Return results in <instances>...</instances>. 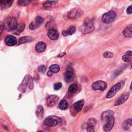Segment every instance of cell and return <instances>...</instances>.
<instances>
[{"mask_svg": "<svg viewBox=\"0 0 132 132\" xmlns=\"http://www.w3.org/2000/svg\"><path fill=\"white\" fill-rule=\"evenodd\" d=\"M62 34L64 36H67L69 35L67 30H63V31H62Z\"/></svg>", "mask_w": 132, "mask_h": 132, "instance_id": "74e56055", "label": "cell"}, {"mask_svg": "<svg viewBox=\"0 0 132 132\" xmlns=\"http://www.w3.org/2000/svg\"><path fill=\"white\" fill-rule=\"evenodd\" d=\"M81 15V11L79 10L74 8L68 13V16L70 19H75Z\"/></svg>", "mask_w": 132, "mask_h": 132, "instance_id": "9a60e30c", "label": "cell"}, {"mask_svg": "<svg viewBox=\"0 0 132 132\" xmlns=\"http://www.w3.org/2000/svg\"><path fill=\"white\" fill-rule=\"evenodd\" d=\"M91 87L94 90L104 91L107 88L106 83L102 80H98L94 82L91 86Z\"/></svg>", "mask_w": 132, "mask_h": 132, "instance_id": "8992f818", "label": "cell"}, {"mask_svg": "<svg viewBox=\"0 0 132 132\" xmlns=\"http://www.w3.org/2000/svg\"><path fill=\"white\" fill-rule=\"evenodd\" d=\"M132 125L131 123V119H126L125 121H124L122 124V127L123 129L124 130H128L130 127H131Z\"/></svg>", "mask_w": 132, "mask_h": 132, "instance_id": "484cf974", "label": "cell"}, {"mask_svg": "<svg viewBox=\"0 0 132 132\" xmlns=\"http://www.w3.org/2000/svg\"><path fill=\"white\" fill-rule=\"evenodd\" d=\"M58 2V1H47L45 2L43 4V6L44 7L47 8V7H51L53 5L56 4Z\"/></svg>", "mask_w": 132, "mask_h": 132, "instance_id": "83f0119b", "label": "cell"}, {"mask_svg": "<svg viewBox=\"0 0 132 132\" xmlns=\"http://www.w3.org/2000/svg\"><path fill=\"white\" fill-rule=\"evenodd\" d=\"M25 27V25L24 24H18L16 27L12 32H13V34L16 35H19L24 30Z\"/></svg>", "mask_w": 132, "mask_h": 132, "instance_id": "ffe728a7", "label": "cell"}, {"mask_svg": "<svg viewBox=\"0 0 132 132\" xmlns=\"http://www.w3.org/2000/svg\"><path fill=\"white\" fill-rule=\"evenodd\" d=\"M43 22V19L42 17L38 16L35 19V22H32L29 24V28L31 30H34L40 26Z\"/></svg>", "mask_w": 132, "mask_h": 132, "instance_id": "9c48e42d", "label": "cell"}, {"mask_svg": "<svg viewBox=\"0 0 132 132\" xmlns=\"http://www.w3.org/2000/svg\"><path fill=\"white\" fill-rule=\"evenodd\" d=\"M77 88H78V87L76 84H72L69 87L68 92L70 93H74L77 91Z\"/></svg>", "mask_w": 132, "mask_h": 132, "instance_id": "f1b7e54d", "label": "cell"}, {"mask_svg": "<svg viewBox=\"0 0 132 132\" xmlns=\"http://www.w3.org/2000/svg\"><path fill=\"white\" fill-rule=\"evenodd\" d=\"M62 87V84L61 82L56 83L54 85V89L55 90H58L60 89Z\"/></svg>", "mask_w": 132, "mask_h": 132, "instance_id": "836d02e7", "label": "cell"}, {"mask_svg": "<svg viewBox=\"0 0 132 132\" xmlns=\"http://www.w3.org/2000/svg\"><path fill=\"white\" fill-rule=\"evenodd\" d=\"M130 95L129 93H125L123 94H122L120 97H119L114 102V106H119L120 105L122 104L123 103H124L125 101H127V100L128 99V98L129 97Z\"/></svg>", "mask_w": 132, "mask_h": 132, "instance_id": "7c38bea8", "label": "cell"}, {"mask_svg": "<svg viewBox=\"0 0 132 132\" xmlns=\"http://www.w3.org/2000/svg\"><path fill=\"white\" fill-rule=\"evenodd\" d=\"M13 2V1H0V8L4 9L9 8Z\"/></svg>", "mask_w": 132, "mask_h": 132, "instance_id": "7402d4cb", "label": "cell"}, {"mask_svg": "<svg viewBox=\"0 0 132 132\" xmlns=\"http://www.w3.org/2000/svg\"><path fill=\"white\" fill-rule=\"evenodd\" d=\"M47 35L48 38L51 40H56L59 37L58 31L54 28H51L49 29Z\"/></svg>", "mask_w": 132, "mask_h": 132, "instance_id": "2e32d148", "label": "cell"}, {"mask_svg": "<svg viewBox=\"0 0 132 132\" xmlns=\"http://www.w3.org/2000/svg\"><path fill=\"white\" fill-rule=\"evenodd\" d=\"M49 69H50V71L52 72L53 73H57L60 71L59 66L58 65L56 64L51 65Z\"/></svg>", "mask_w": 132, "mask_h": 132, "instance_id": "f546056e", "label": "cell"}, {"mask_svg": "<svg viewBox=\"0 0 132 132\" xmlns=\"http://www.w3.org/2000/svg\"><path fill=\"white\" fill-rule=\"evenodd\" d=\"M44 109L41 105H38L36 110V116L39 119H42L43 117Z\"/></svg>", "mask_w": 132, "mask_h": 132, "instance_id": "cb8c5ba5", "label": "cell"}, {"mask_svg": "<svg viewBox=\"0 0 132 132\" xmlns=\"http://www.w3.org/2000/svg\"><path fill=\"white\" fill-rule=\"evenodd\" d=\"M121 87V84L120 82H118L114 85L110 89V90L108 91V93L107 94L106 97L108 98H110L114 96L119 91V90L120 89Z\"/></svg>", "mask_w": 132, "mask_h": 132, "instance_id": "52a82bcc", "label": "cell"}, {"mask_svg": "<svg viewBox=\"0 0 132 132\" xmlns=\"http://www.w3.org/2000/svg\"><path fill=\"white\" fill-rule=\"evenodd\" d=\"M61 122V119L59 117L55 116H51L46 118L44 121V123L49 127L55 126Z\"/></svg>", "mask_w": 132, "mask_h": 132, "instance_id": "3957f363", "label": "cell"}, {"mask_svg": "<svg viewBox=\"0 0 132 132\" xmlns=\"http://www.w3.org/2000/svg\"><path fill=\"white\" fill-rule=\"evenodd\" d=\"M22 87L24 90H25L26 87H27L29 89L31 90L34 87V83H33V79L31 76L29 74L26 75L24 78L22 84Z\"/></svg>", "mask_w": 132, "mask_h": 132, "instance_id": "5b68a950", "label": "cell"}, {"mask_svg": "<svg viewBox=\"0 0 132 132\" xmlns=\"http://www.w3.org/2000/svg\"><path fill=\"white\" fill-rule=\"evenodd\" d=\"M131 8H132V6L131 5L129 6L127 8V9L126 10V12H127V14H131V12H132V11H131Z\"/></svg>", "mask_w": 132, "mask_h": 132, "instance_id": "d590c367", "label": "cell"}, {"mask_svg": "<svg viewBox=\"0 0 132 132\" xmlns=\"http://www.w3.org/2000/svg\"><path fill=\"white\" fill-rule=\"evenodd\" d=\"M131 29H132V26L131 24L127 26L123 31V36L126 37H131L132 36V33H131Z\"/></svg>", "mask_w": 132, "mask_h": 132, "instance_id": "44dd1931", "label": "cell"}, {"mask_svg": "<svg viewBox=\"0 0 132 132\" xmlns=\"http://www.w3.org/2000/svg\"><path fill=\"white\" fill-rule=\"evenodd\" d=\"M74 76L73 70L72 68H68L64 73V80L67 82L71 81Z\"/></svg>", "mask_w": 132, "mask_h": 132, "instance_id": "5bb4252c", "label": "cell"}, {"mask_svg": "<svg viewBox=\"0 0 132 132\" xmlns=\"http://www.w3.org/2000/svg\"><path fill=\"white\" fill-rule=\"evenodd\" d=\"M103 56L105 58H111L113 57V54L110 52H105L103 54Z\"/></svg>", "mask_w": 132, "mask_h": 132, "instance_id": "d6a6232c", "label": "cell"}, {"mask_svg": "<svg viewBox=\"0 0 132 132\" xmlns=\"http://www.w3.org/2000/svg\"><path fill=\"white\" fill-rule=\"evenodd\" d=\"M4 28L8 31H12L18 25L16 19L13 16H9L5 19L4 24Z\"/></svg>", "mask_w": 132, "mask_h": 132, "instance_id": "7a4b0ae2", "label": "cell"}, {"mask_svg": "<svg viewBox=\"0 0 132 132\" xmlns=\"http://www.w3.org/2000/svg\"><path fill=\"white\" fill-rule=\"evenodd\" d=\"M106 123L103 126V129L105 131H109L114 126V117H111L108 119H107L106 121Z\"/></svg>", "mask_w": 132, "mask_h": 132, "instance_id": "ba28073f", "label": "cell"}, {"mask_svg": "<svg viewBox=\"0 0 132 132\" xmlns=\"http://www.w3.org/2000/svg\"><path fill=\"white\" fill-rule=\"evenodd\" d=\"M29 3V1H18V5H20V6H26L28 4V3Z\"/></svg>", "mask_w": 132, "mask_h": 132, "instance_id": "1f68e13d", "label": "cell"}, {"mask_svg": "<svg viewBox=\"0 0 132 132\" xmlns=\"http://www.w3.org/2000/svg\"><path fill=\"white\" fill-rule=\"evenodd\" d=\"M53 73L52 72H51V71H50V70L47 72V75L48 76H51L53 75Z\"/></svg>", "mask_w": 132, "mask_h": 132, "instance_id": "f35d334b", "label": "cell"}, {"mask_svg": "<svg viewBox=\"0 0 132 132\" xmlns=\"http://www.w3.org/2000/svg\"><path fill=\"white\" fill-rule=\"evenodd\" d=\"M84 104V101L83 100H81L77 101L74 105V107L75 110L77 112L80 111L82 108Z\"/></svg>", "mask_w": 132, "mask_h": 132, "instance_id": "603a6c76", "label": "cell"}, {"mask_svg": "<svg viewBox=\"0 0 132 132\" xmlns=\"http://www.w3.org/2000/svg\"><path fill=\"white\" fill-rule=\"evenodd\" d=\"M59 97L55 95H51L46 98V104L48 107H52L57 104Z\"/></svg>", "mask_w": 132, "mask_h": 132, "instance_id": "30bf717a", "label": "cell"}, {"mask_svg": "<svg viewBox=\"0 0 132 132\" xmlns=\"http://www.w3.org/2000/svg\"><path fill=\"white\" fill-rule=\"evenodd\" d=\"M75 30H76V27L74 26H72L70 27H69V28L68 29L67 31H68L69 35H72L75 32Z\"/></svg>", "mask_w": 132, "mask_h": 132, "instance_id": "4dcf8cb0", "label": "cell"}, {"mask_svg": "<svg viewBox=\"0 0 132 132\" xmlns=\"http://www.w3.org/2000/svg\"><path fill=\"white\" fill-rule=\"evenodd\" d=\"M5 43L9 46H13L17 44V40L16 38L11 35L7 36L5 38Z\"/></svg>", "mask_w": 132, "mask_h": 132, "instance_id": "4fadbf2b", "label": "cell"}, {"mask_svg": "<svg viewBox=\"0 0 132 132\" xmlns=\"http://www.w3.org/2000/svg\"><path fill=\"white\" fill-rule=\"evenodd\" d=\"M46 48V45L44 42L41 41L38 42L35 46V50L38 53L44 52Z\"/></svg>", "mask_w": 132, "mask_h": 132, "instance_id": "e0dca14e", "label": "cell"}, {"mask_svg": "<svg viewBox=\"0 0 132 132\" xmlns=\"http://www.w3.org/2000/svg\"><path fill=\"white\" fill-rule=\"evenodd\" d=\"M33 38L31 37L30 36H25V37H22L20 38L19 39L18 41H17L18 43L16 44L17 45H20L23 43H25L27 42H31L33 40Z\"/></svg>", "mask_w": 132, "mask_h": 132, "instance_id": "d6986e66", "label": "cell"}, {"mask_svg": "<svg viewBox=\"0 0 132 132\" xmlns=\"http://www.w3.org/2000/svg\"><path fill=\"white\" fill-rule=\"evenodd\" d=\"M68 102L65 100H61L59 104V108L61 109V110H66L68 107Z\"/></svg>", "mask_w": 132, "mask_h": 132, "instance_id": "4316f807", "label": "cell"}, {"mask_svg": "<svg viewBox=\"0 0 132 132\" xmlns=\"http://www.w3.org/2000/svg\"><path fill=\"white\" fill-rule=\"evenodd\" d=\"M94 29V26L93 22L90 18H86L80 27V30L81 32L85 34H89L93 31Z\"/></svg>", "mask_w": 132, "mask_h": 132, "instance_id": "6da1fadb", "label": "cell"}, {"mask_svg": "<svg viewBox=\"0 0 132 132\" xmlns=\"http://www.w3.org/2000/svg\"><path fill=\"white\" fill-rule=\"evenodd\" d=\"M116 16V13L114 11L110 10L108 12L104 13L102 18V21L103 22L106 24L110 23L114 21Z\"/></svg>", "mask_w": 132, "mask_h": 132, "instance_id": "277c9868", "label": "cell"}, {"mask_svg": "<svg viewBox=\"0 0 132 132\" xmlns=\"http://www.w3.org/2000/svg\"><path fill=\"white\" fill-rule=\"evenodd\" d=\"M46 70V67L44 65H42L39 67L38 71L41 73H44Z\"/></svg>", "mask_w": 132, "mask_h": 132, "instance_id": "e575fe53", "label": "cell"}, {"mask_svg": "<svg viewBox=\"0 0 132 132\" xmlns=\"http://www.w3.org/2000/svg\"><path fill=\"white\" fill-rule=\"evenodd\" d=\"M130 90H131V85H130Z\"/></svg>", "mask_w": 132, "mask_h": 132, "instance_id": "b9f144b4", "label": "cell"}, {"mask_svg": "<svg viewBox=\"0 0 132 132\" xmlns=\"http://www.w3.org/2000/svg\"><path fill=\"white\" fill-rule=\"evenodd\" d=\"M4 26L3 25H0V36L2 34L4 30Z\"/></svg>", "mask_w": 132, "mask_h": 132, "instance_id": "8d00e7d4", "label": "cell"}, {"mask_svg": "<svg viewBox=\"0 0 132 132\" xmlns=\"http://www.w3.org/2000/svg\"><path fill=\"white\" fill-rule=\"evenodd\" d=\"M66 54V53H61L58 56H59V57H61V56H64V55H65Z\"/></svg>", "mask_w": 132, "mask_h": 132, "instance_id": "ab89813d", "label": "cell"}, {"mask_svg": "<svg viewBox=\"0 0 132 132\" xmlns=\"http://www.w3.org/2000/svg\"><path fill=\"white\" fill-rule=\"evenodd\" d=\"M113 116V112L111 110H107L104 111L101 114V119L103 121H106L111 117Z\"/></svg>", "mask_w": 132, "mask_h": 132, "instance_id": "ac0fdd59", "label": "cell"}, {"mask_svg": "<svg viewBox=\"0 0 132 132\" xmlns=\"http://www.w3.org/2000/svg\"><path fill=\"white\" fill-rule=\"evenodd\" d=\"M37 132H44L43 130H39V131H38Z\"/></svg>", "mask_w": 132, "mask_h": 132, "instance_id": "60d3db41", "label": "cell"}, {"mask_svg": "<svg viewBox=\"0 0 132 132\" xmlns=\"http://www.w3.org/2000/svg\"><path fill=\"white\" fill-rule=\"evenodd\" d=\"M131 56L132 52L131 51H127L124 55H123L122 57V59L123 61L125 62H130L131 60Z\"/></svg>", "mask_w": 132, "mask_h": 132, "instance_id": "d4e9b609", "label": "cell"}, {"mask_svg": "<svg viewBox=\"0 0 132 132\" xmlns=\"http://www.w3.org/2000/svg\"><path fill=\"white\" fill-rule=\"evenodd\" d=\"M96 121L94 118H90L87 123V132H95V125Z\"/></svg>", "mask_w": 132, "mask_h": 132, "instance_id": "8fae6325", "label": "cell"}]
</instances>
